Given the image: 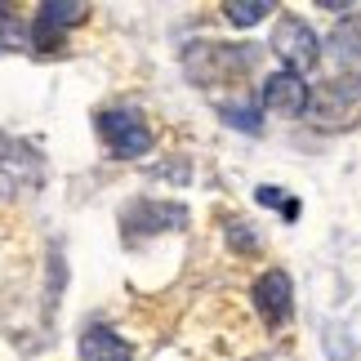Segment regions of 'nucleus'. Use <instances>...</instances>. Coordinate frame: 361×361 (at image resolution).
Wrapping results in <instances>:
<instances>
[{
	"label": "nucleus",
	"mask_w": 361,
	"mask_h": 361,
	"mask_svg": "<svg viewBox=\"0 0 361 361\" xmlns=\"http://www.w3.org/2000/svg\"><path fill=\"white\" fill-rule=\"evenodd\" d=\"M272 49H276V59L286 63V72H312L317 63H322V40H317V32L303 18H295V13H286L281 23H276V32H272Z\"/></svg>",
	"instance_id": "f03ea898"
},
{
	"label": "nucleus",
	"mask_w": 361,
	"mask_h": 361,
	"mask_svg": "<svg viewBox=\"0 0 361 361\" xmlns=\"http://www.w3.org/2000/svg\"><path fill=\"white\" fill-rule=\"evenodd\" d=\"M85 13H90V5H80V0H54V5H40L36 23H32V40H36V49H49V36L59 40L63 27L85 23Z\"/></svg>",
	"instance_id": "39448f33"
},
{
	"label": "nucleus",
	"mask_w": 361,
	"mask_h": 361,
	"mask_svg": "<svg viewBox=\"0 0 361 361\" xmlns=\"http://www.w3.org/2000/svg\"><path fill=\"white\" fill-rule=\"evenodd\" d=\"M94 130H99V138L107 143V152L121 157V161H134V157H147L152 152V130L134 107H103L99 121H94Z\"/></svg>",
	"instance_id": "f257e3e1"
},
{
	"label": "nucleus",
	"mask_w": 361,
	"mask_h": 361,
	"mask_svg": "<svg viewBox=\"0 0 361 361\" xmlns=\"http://www.w3.org/2000/svg\"><path fill=\"white\" fill-rule=\"evenodd\" d=\"M259 201H263V205H281L286 219H295V214H299V205H295V201H281V188H259Z\"/></svg>",
	"instance_id": "9d476101"
},
{
	"label": "nucleus",
	"mask_w": 361,
	"mask_h": 361,
	"mask_svg": "<svg viewBox=\"0 0 361 361\" xmlns=\"http://www.w3.org/2000/svg\"><path fill=\"white\" fill-rule=\"evenodd\" d=\"M80 361H134V353L112 326H85V335H80Z\"/></svg>",
	"instance_id": "423d86ee"
},
{
	"label": "nucleus",
	"mask_w": 361,
	"mask_h": 361,
	"mask_svg": "<svg viewBox=\"0 0 361 361\" xmlns=\"http://www.w3.org/2000/svg\"><path fill=\"white\" fill-rule=\"evenodd\" d=\"M259 103L268 107V112H276V116H303V107H308V85H303V76L281 67V72H272L263 80Z\"/></svg>",
	"instance_id": "20e7f679"
},
{
	"label": "nucleus",
	"mask_w": 361,
	"mask_h": 361,
	"mask_svg": "<svg viewBox=\"0 0 361 361\" xmlns=\"http://www.w3.org/2000/svg\"><path fill=\"white\" fill-rule=\"evenodd\" d=\"M224 116H228V125H237V130L259 134V107H237V112H228V107H224Z\"/></svg>",
	"instance_id": "1a4fd4ad"
},
{
	"label": "nucleus",
	"mask_w": 361,
	"mask_h": 361,
	"mask_svg": "<svg viewBox=\"0 0 361 361\" xmlns=\"http://www.w3.org/2000/svg\"><path fill=\"white\" fill-rule=\"evenodd\" d=\"M250 299H255V312H259V322L276 330V326H286L290 322V312H295V286H290V276L281 268H268L255 281V290H250Z\"/></svg>",
	"instance_id": "7ed1b4c3"
},
{
	"label": "nucleus",
	"mask_w": 361,
	"mask_h": 361,
	"mask_svg": "<svg viewBox=\"0 0 361 361\" xmlns=\"http://www.w3.org/2000/svg\"><path fill=\"white\" fill-rule=\"evenodd\" d=\"M263 13H272L268 0H228V5H224V18L232 27H255Z\"/></svg>",
	"instance_id": "6e6552de"
},
{
	"label": "nucleus",
	"mask_w": 361,
	"mask_h": 361,
	"mask_svg": "<svg viewBox=\"0 0 361 361\" xmlns=\"http://www.w3.org/2000/svg\"><path fill=\"white\" fill-rule=\"evenodd\" d=\"M335 59H339V76L361 90V32L348 27V32L335 36Z\"/></svg>",
	"instance_id": "0eeeda50"
}]
</instances>
